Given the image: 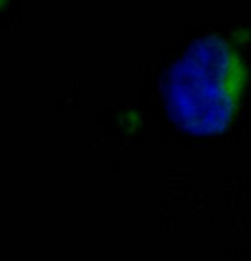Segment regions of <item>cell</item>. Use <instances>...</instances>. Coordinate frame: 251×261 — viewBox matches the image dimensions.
Returning <instances> with one entry per match:
<instances>
[{"instance_id":"1","label":"cell","mask_w":251,"mask_h":261,"mask_svg":"<svg viewBox=\"0 0 251 261\" xmlns=\"http://www.w3.org/2000/svg\"><path fill=\"white\" fill-rule=\"evenodd\" d=\"M246 86L236 48L219 36L193 43L167 79L166 99L176 123L193 135H219L233 125Z\"/></svg>"},{"instance_id":"2","label":"cell","mask_w":251,"mask_h":261,"mask_svg":"<svg viewBox=\"0 0 251 261\" xmlns=\"http://www.w3.org/2000/svg\"><path fill=\"white\" fill-rule=\"evenodd\" d=\"M21 24V0H0V28Z\"/></svg>"}]
</instances>
